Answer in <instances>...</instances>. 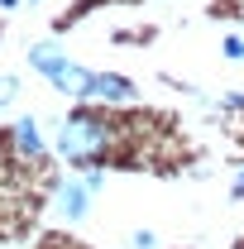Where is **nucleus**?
<instances>
[{
	"label": "nucleus",
	"instance_id": "3",
	"mask_svg": "<svg viewBox=\"0 0 244 249\" xmlns=\"http://www.w3.org/2000/svg\"><path fill=\"white\" fill-rule=\"evenodd\" d=\"M87 192H91V182H87V187H67V192H62V211H67V220H82V216H87Z\"/></svg>",
	"mask_w": 244,
	"mask_h": 249
},
{
	"label": "nucleus",
	"instance_id": "4",
	"mask_svg": "<svg viewBox=\"0 0 244 249\" xmlns=\"http://www.w3.org/2000/svg\"><path fill=\"white\" fill-rule=\"evenodd\" d=\"M15 139H19V149H24L29 158H38V154H43V144H38V129H34V120H19V124H15Z\"/></svg>",
	"mask_w": 244,
	"mask_h": 249
},
{
	"label": "nucleus",
	"instance_id": "6",
	"mask_svg": "<svg viewBox=\"0 0 244 249\" xmlns=\"http://www.w3.org/2000/svg\"><path fill=\"white\" fill-rule=\"evenodd\" d=\"M225 53L230 58H244V38H225Z\"/></svg>",
	"mask_w": 244,
	"mask_h": 249
},
{
	"label": "nucleus",
	"instance_id": "2",
	"mask_svg": "<svg viewBox=\"0 0 244 249\" xmlns=\"http://www.w3.org/2000/svg\"><path fill=\"white\" fill-rule=\"evenodd\" d=\"M134 87L115 77V72H91V87H87V101H129Z\"/></svg>",
	"mask_w": 244,
	"mask_h": 249
},
{
	"label": "nucleus",
	"instance_id": "1",
	"mask_svg": "<svg viewBox=\"0 0 244 249\" xmlns=\"http://www.w3.org/2000/svg\"><path fill=\"white\" fill-rule=\"evenodd\" d=\"M58 149L67 163H105L115 154V120L101 110H77L58 129Z\"/></svg>",
	"mask_w": 244,
	"mask_h": 249
},
{
	"label": "nucleus",
	"instance_id": "5",
	"mask_svg": "<svg viewBox=\"0 0 244 249\" xmlns=\"http://www.w3.org/2000/svg\"><path fill=\"white\" fill-rule=\"evenodd\" d=\"M15 91H19V82H15V77H0V106H10Z\"/></svg>",
	"mask_w": 244,
	"mask_h": 249
},
{
	"label": "nucleus",
	"instance_id": "7",
	"mask_svg": "<svg viewBox=\"0 0 244 249\" xmlns=\"http://www.w3.org/2000/svg\"><path fill=\"white\" fill-rule=\"evenodd\" d=\"M235 196H244V173H240V182H235Z\"/></svg>",
	"mask_w": 244,
	"mask_h": 249
}]
</instances>
